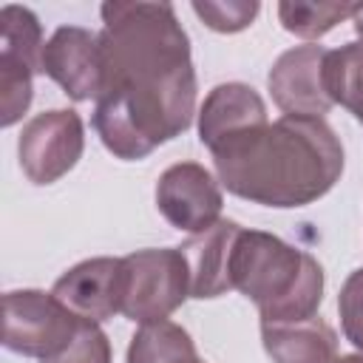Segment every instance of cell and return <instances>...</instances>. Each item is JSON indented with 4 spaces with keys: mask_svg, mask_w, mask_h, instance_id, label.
<instances>
[{
    "mask_svg": "<svg viewBox=\"0 0 363 363\" xmlns=\"http://www.w3.org/2000/svg\"><path fill=\"white\" fill-rule=\"evenodd\" d=\"M40 71L48 74L71 99L88 102L99 99L105 77H102V54H99V34L62 26L57 28L48 43L43 45Z\"/></svg>",
    "mask_w": 363,
    "mask_h": 363,
    "instance_id": "9c48e42d",
    "label": "cell"
},
{
    "mask_svg": "<svg viewBox=\"0 0 363 363\" xmlns=\"http://www.w3.org/2000/svg\"><path fill=\"white\" fill-rule=\"evenodd\" d=\"M82 147H85V130L79 113L68 108H54L37 113L23 125L17 156L28 182L51 184L79 162Z\"/></svg>",
    "mask_w": 363,
    "mask_h": 363,
    "instance_id": "8992f818",
    "label": "cell"
},
{
    "mask_svg": "<svg viewBox=\"0 0 363 363\" xmlns=\"http://www.w3.org/2000/svg\"><path fill=\"white\" fill-rule=\"evenodd\" d=\"M77 318L108 320L122 312L125 264L122 258H88L62 272L51 289Z\"/></svg>",
    "mask_w": 363,
    "mask_h": 363,
    "instance_id": "30bf717a",
    "label": "cell"
},
{
    "mask_svg": "<svg viewBox=\"0 0 363 363\" xmlns=\"http://www.w3.org/2000/svg\"><path fill=\"white\" fill-rule=\"evenodd\" d=\"M337 312L346 340L363 352V267L346 278L337 295Z\"/></svg>",
    "mask_w": 363,
    "mask_h": 363,
    "instance_id": "44dd1931",
    "label": "cell"
},
{
    "mask_svg": "<svg viewBox=\"0 0 363 363\" xmlns=\"http://www.w3.org/2000/svg\"><path fill=\"white\" fill-rule=\"evenodd\" d=\"M221 187L216 176L199 162H179L156 182V207L176 227L190 235L221 221Z\"/></svg>",
    "mask_w": 363,
    "mask_h": 363,
    "instance_id": "52a82bcc",
    "label": "cell"
},
{
    "mask_svg": "<svg viewBox=\"0 0 363 363\" xmlns=\"http://www.w3.org/2000/svg\"><path fill=\"white\" fill-rule=\"evenodd\" d=\"M332 363H363V352H354V354H337Z\"/></svg>",
    "mask_w": 363,
    "mask_h": 363,
    "instance_id": "7402d4cb",
    "label": "cell"
},
{
    "mask_svg": "<svg viewBox=\"0 0 363 363\" xmlns=\"http://www.w3.org/2000/svg\"><path fill=\"white\" fill-rule=\"evenodd\" d=\"M193 11L207 28L221 34H235L252 26L258 14V3H193Z\"/></svg>",
    "mask_w": 363,
    "mask_h": 363,
    "instance_id": "ffe728a7",
    "label": "cell"
},
{
    "mask_svg": "<svg viewBox=\"0 0 363 363\" xmlns=\"http://www.w3.org/2000/svg\"><path fill=\"white\" fill-rule=\"evenodd\" d=\"M261 340L275 363H332L337 357L335 329L318 315L295 323H261Z\"/></svg>",
    "mask_w": 363,
    "mask_h": 363,
    "instance_id": "4fadbf2b",
    "label": "cell"
},
{
    "mask_svg": "<svg viewBox=\"0 0 363 363\" xmlns=\"http://www.w3.org/2000/svg\"><path fill=\"white\" fill-rule=\"evenodd\" d=\"M241 227L230 218L216 221L210 230L190 235L179 250L187 261L190 272V298H218L233 289L230 264H233V247Z\"/></svg>",
    "mask_w": 363,
    "mask_h": 363,
    "instance_id": "8fae6325",
    "label": "cell"
},
{
    "mask_svg": "<svg viewBox=\"0 0 363 363\" xmlns=\"http://www.w3.org/2000/svg\"><path fill=\"white\" fill-rule=\"evenodd\" d=\"M352 23H354V31H357V37H360V43H363V6H357Z\"/></svg>",
    "mask_w": 363,
    "mask_h": 363,
    "instance_id": "603a6c76",
    "label": "cell"
},
{
    "mask_svg": "<svg viewBox=\"0 0 363 363\" xmlns=\"http://www.w3.org/2000/svg\"><path fill=\"white\" fill-rule=\"evenodd\" d=\"M82 318H77L54 292L43 289H14L3 295V346L28 354L51 357L57 354Z\"/></svg>",
    "mask_w": 363,
    "mask_h": 363,
    "instance_id": "5b68a950",
    "label": "cell"
},
{
    "mask_svg": "<svg viewBox=\"0 0 363 363\" xmlns=\"http://www.w3.org/2000/svg\"><path fill=\"white\" fill-rule=\"evenodd\" d=\"M326 48L323 45H298L284 51L267 77L272 102L284 111V116H306L323 119V113L335 105L326 91Z\"/></svg>",
    "mask_w": 363,
    "mask_h": 363,
    "instance_id": "ba28073f",
    "label": "cell"
},
{
    "mask_svg": "<svg viewBox=\"0 0 363 363\" xmlns=\"http://www.w3.org/2000/svg\"><path fill=\"white\" fill-rule=\"evenodd\" d=\"M357 6L352 3H278V20L281 26L303 40L323 37L337 23L354 17Z\"/></svg>",
    "mask_w": 363,
    "mask_h": 363,
    "instance_id": "2e32d148",
    "label": "cell"
},
{
    "mask_svg": "<svg viewBox=\"0 0 363 363\" xmlns=\"http://www.w3.org/2000/svg\"><path fill=\"white\" fill-rule=\"evenodd\" d=\"M218 182L264 207H303L343 173V147L323 119L281 116L235 133L213 150Z\"/></svg>",
    "mask_w": 363,
    "mask_h": 363,
    "instance_id": "7a4b0ae2",
    "label": "cell"
},
{
    "mask_svg": "<svg viewBox=\"0 0 363 363\" xmlns=\"http://www.w3.org/2000/svg\"><path fill=\"white\" fill-rule=\"evenodd\" d=\"M199 363H204V360H199Z\"/></svg>",
    "mask_w": 363,
    "mask_h": 363,
    "instance_id": "cb8c5ba5",
    "label": "cell"
},
{
    "mask_svg": "<svg viewBox=\"0 0 363 363\" xmlns=\"http://www.w3.org/2000/svg\"><path fill=\"white\" fill-rule=\"evenodd\" d=\"M233 289L247 295L261 323H295L315 318L323 301L320 264L272 233L241 230L230 264Z\"/></svg>",
    "mask_w": 363,
    "mask_h": 363,
    "instance_id": "3957f363",
    "label": "cell"
},
{
    "mask_svg": "<svg viewBox=\"0 0 363 363\" xmlns=\"http://www.w3.org/2000/svg\"><path fill=\"white\" fill-rule=\"evenodd\" d=\"M267 122V105L255 88L244 82L216 85L199 111V136L213 150L224 139Z\"/></svg>",
    "mask_w": 363,
    "mask_h": 363,
    "instance_id": "7c38bea8",
    "label": "cell"
},
{
    "mask_svg": "<svg viewBox=\"0 0 363 363\" xmlns=\"http://www.w3.org/2000/svg\"><path fill=\"white\" fill-rule=\"evenodd\" d=\"M43 363H111V343L108 335L94 320H79L71 340Z\"/></svg>",
    "mask_w": 363,
    "mask_h": 363,
    "instance_id": "d6986e66",
    "label": "cell"
},
{
    "mask_svg": "<svg viewBox=\"0 0 363 363\" xmlns=\"http://www.w3.org/2000/svg\"><path fill=\"white\" fill-rule=\"evenodd\" d=\"M0 34H3V54H11L40 71L43 60V28L31 9L26 6H3L0 9Z\"/></svg>",
    "mask_w": 363,
    "mask_h": 363,
    "instance_id": "e0dca14e",
    "label": "cell"
},
{
    "mask_svg": "<svg viewBox=\"0 0 363 363\" xmlns=\"http://www.w3.org/2000/svg\"><path fill=\"white\" fill-rule=\"evenodd\" d=\"M326 91L363 125V43H349L326 54Z\"/></svg>",
    "mask_w": 363,
    "mask_h": 363,
    "instance_id": "9a60e30c",
    "label": "cell"
},
{
    "mask_svg": "<svg viewBox=\"0 0 363 363\" xmlns=\"http://www.w3.org/2000/svg\"><path fill=\"white\" fill-rule=\"evenodd\" d=\"M102 23L105 85L94 128L116 159L136 162L193 122L190 40L167 3H105Z\"/></svg>",
    "mask_w": 363,
    "mask_h": 363,
    "instance_id": "6da1fadb",
    "label": "cell"
},
{
    "mask_svg": "<svg viewBox=\"0 0 363 363\" xmlns=\"http://www.w3.org/2000/svg\"><path fill=\"white\" fill-rule=\"evenodd\" d=\"M125 292L122 315L133 323L164 320L190 298V272L182 250H139L122 258Z\"/></svg>",
    "mask_w": 363,
    "mask_h": 363,
    "instance_id": "277c9868",
    "label": "cell"
},
{
    "mask_svg": "<svg viewBox=\"0 0 363 363\" xmlns=\"http://www.w3.org/2000/svg\"><path fill=\"white\" fill-rule=\"evenodd\" d=\"M31 77L34 68L11 54L0 51V122L3 128H11L23 119V113L31 105Z\"/></svg>",
    "mask_w": 363,
    "mask_h": 363,
    "instance_id": "ac0fdd59",
    "label": "cell"
},
{
    "mask_svg": "<svg viewBox=\"0 0 363 363\" xmlns=\"http://www.w3.org/2000/svg\"><path fill=\"white\" fill-rule=\"evenodd\" d=\"M196 343L173 320L142 323L128 346V363H199Z\"/></svg>",
    "mask_w": 363,
    "mask_h": 363,
    "instance_id": "5bb4252c",
    "label": "cell"
}]
</instances>
